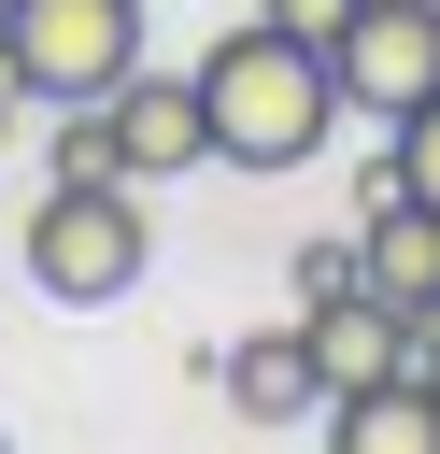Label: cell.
Here are the masks:
<instances>
[{
	"instance_id": "7c38bea8",
	"label": "cell",
	"mask_w": 440,
	"mask_h": 454,
	"mask_svg": "<svg viewBox=\"0 0 440 454\" xmlns=\"http://www.w3.org/2000/svg\"><path fill=\"white\" fill-rule=\"evenodd\" d=\"M0 114H28V71H14V57H0Z\"/></svg>"
},
{
	"instance_id": "7a4b0ae2",
	"label": "cell",
	"mask_w": 440,
	"mask_h": 454,
	"mask_svg": "<svg viewBox=\"0 0 440 454\" xmlns=\"http://www.w3.org/2000/svg\"><path fill=\"white\" fill-rule=\"evenodd\" d=\"M142 255H156V227H142V184H128V170H57V184H43V213H28V284H43L57 312H114V298L142 284Z\"/></svg>"
},
{
	"instance_id": "277c9868",
	"label": "cell",
	"mask_w": 440,
	"mask_h": 454,
	"mask_svg": "<svg viewBox=\"0 0 440 454\" xmlns=\"http://www.w3.org/2000/svg\"><path fill=\"white\" fill-rule=\"evenodd\" d=\"M326 71H341V114H369V128L426 114L440 99V0H355L341 43H326Z\"/></svg>"
},
{
	"instance_id": "8992f818",
	"label": "cell",
	"mask_w": 440,
	"mask_h": 454,
	"mask_svg": "<svg viewBox=\"0 0 440 454\" xmlns=\"http://www.w3.org/2000/svg\"><path fill=\"white\" fill-rule=\"evenodd\" d=\"M213 383H227V411H241V426H298V411H326L312 326H255V340H227V355H213Z\"/></svg>"
},
{
	"instance_id": "ba28073f",
	"label": "cell",
	"mask_w": 440,
	"mask_h": 454,
	"mask_svg": "<svg viewBox=\"0 0 440 454\" xmlns=\"http://www.w3.org/2000/svg\"><path fill=\"white\" fill-rule=\"evenodd\" d=\"M326 426L355 440V454H440V383L397 355L383 383H355V397H326Z\"/></svg>"
},
{
	"instance_id": "5b68a950",
	"label": "cell",
	"mask_w": 440,
	"mask_h": 454,
	"mask_svg": "<svg viewBox=\"0 0 440 454\" xmlns=\"http://www.w3.org/2000/svg\"><path fill=\"white\" fill-rule=\"evenodd\" d=\"M99 114H114V170H128V184H170V170H199V156H213L199 71H128Z\"/></svg>"
},
{
	"instance_id": "30bf717a",
	"label": "cell",
	"mask_w": 440,
	"mask_h": 454,
	"mask_svg": "<svg viewBox=\"0 0 440 454\" xmlns=\"http://www.w3.org/2000/svg\"><path fill=\"white\" fill-rule=\"evenodd\" d=\"M341 284H355V227H326V241H298V312H312V298H341Z\"/></svg>"
},
{
	"instance_id": "6da1fadb",
	"label": "cell",
	"mask_w": 440,
	"mask_h": 454,
	"mask_svg": "<svg viewBox=\"0 0 440 454\" xmlns=\"http://www.w3.org/2000/svg\"><path fill=\"white\" fill-rule=\"evenodd\" d=\"M199 114H213V156H227V170H312L326 128H341V71H326V43H298L284 14H241V28L199 57Z\"/></svg>"
},
{
	"instance_id": "8fae6325",
	"label": "cell",
	"mask_w": 440,
	"mask_h": 454,
	"mask_svg": "<svg viewBox=\"0 0 440 454\" xmlns=\"http://www.w3.org/2000/svg\"><path fill=\"white\" fill-rule=\"evenodd\" d=\"M255 14H284L298 43H341V14H355V0H255Z\"/></svg>"
},
{
	"instance_id": "9c48e42d",
	"label": "cell",
	"mask_w": 440,
	"mask_h": 454,
	"mask_svg": "<svg viewBox=\"0 0 440 454\" xmlns=\"http://www.w3.org/2000/svg\"><path fill=\"white\" fill-rule=\"evenodd\" d=\"M397 199H426V213H440V99H426V114H397Z\"/></svg>"
},
{
	"instance_id": "52a82bcc",
	"label": "cell",
	"mask_w": 440,
	"mask_h": 454,
	"mask_svg": "<svg viewBox=\"0 0 440 454\" xmlns=\"http://www.w3.org/2000/svg\"><path fill=\"white\" fill-rule=\"evenodd\" d=\"M355 284L412 326V312H440V213L426 199H383V213H355Z\"/></svg>"
},
{
	"instance_id": "3957f363",
	"label": "cell",
	"mask_w": 440,
	"mask_h": 454,
	"mask_svg": "<svg viewBox=\"0 0 440 454\" xmlns=\"http://www.w3.org/2000/svg\"><path fill=\"white\" fill-rule=\"evenodd\" d=\"M0 57L28 71L43 114L114 99V85L142 71V0H0Z\"/></svg>"
}]
</instances>
